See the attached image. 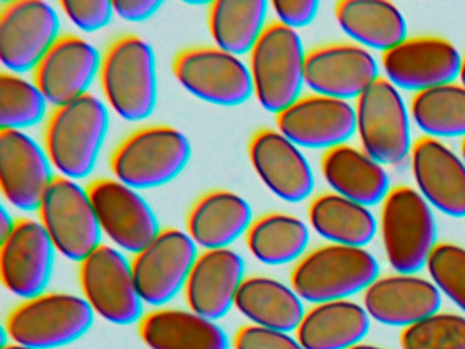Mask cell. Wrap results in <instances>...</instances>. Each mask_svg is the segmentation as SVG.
Returning a JSON list of instances; mask_svg holds the SVG:
<instances>
[{
    "label": "cell",
    "instance_id": "ab89813d",
    "mask_svg": "<svg viewBox=\"0 0 465 349\" xmlns=\"http://www.w3.org/2000/svg\"><path fill=\"white\" fill-rule=\"evenodd\" d=\"M271 7L276 14L277 22L290 29L298 30L312 24L320 3L317 0H273Z\"/></svg>",
    "mask_w": 465,
    "mask_h": 349
},
{
    "label": "cell",
    "instance_id": "484cf974",
    "mask_svg": "<svg viewBox=\"0 0 465 349\" xmlns=\"http://www.w3.org/2000/svg\"><path fill=\"white\" fill-rule=\"evenodd\" d=\"M321 171L334 194L366 207L382 204L391 190L385 166L348 144L326 150Z\"/></svg>",
    "mask_w": 465,
    "mask_h": 349
},
{
    "label": "cell",
    "instance_id": "4fadbf2b",
    "mask_svg": "<svg viewBox=\"0 0 465 349\" xmlns=\"http://www.w3.org/2000/svg\"><path fill=\"white\" fill-rule=\"evenodd\" d=\"M58 13L43 0H13L0 8V59L9 73H34L62 35Z\"/></svg>",
    "mask_w": 465,
    "mask_h": 349
},
{
    "label": "cell",
    "instance_id": "8fae6325",
    "mask_svg": "<svg viewBox=\"0 0 465 349\" xmlns=\"http://www.w3.org/2000/svg\"><path fill=\"white\" fill-rule=\"evenodd\" d=\"M173 73L187 92L213 105L238 106L254 95L249 65L217 46L182 49Z\"/></svg>",
    "mask_w": 465,
    "mask_h": 349
},
{
    "label": "cell",
    "instance_id": "8d00e7d4",
    "mask_svg": "<svg viewBox=\"0 0 465 349\" xmlns=\"http://www.w3.org/2000/svg\"><path fill=\"white\" fill-rule=\"evenodd\" d=\"M432 284L465 314V248L438 243L426 264Z\"/></svg>",
    "mask_w": 465,
    "mask_h": 349
},
{
    "label": "cell",
    "instance_id": "7c38bea8",
    "mask_svg": "<svg viewBox=\"0 0 465 349\" xmlns=\"http://www.w3.org/2000/svg\"><path fill=\"white\" fill-rule=\"evenodd\" d=\"M198 245L186 231L164 228L140 253L133 255L132 269L141 299L146 304H168L184 291Z\"/></svg>",
    "mask_w": 465,
    "mask_h": 349
},
{
    "label": "cell",
    "instance_id": "d590c367",
    "mask_svg": "<svg viewBox=\"0 0 465 349\" xmlns=\"http://www.w3.org/2000/svg\"><path fill=\"white\" fill-rule=\"evenodd\" d=\"M400 343L402 349H465V316L438 311L405 327Z\"/></svg>",
    "mask_w": 465,
    "mask_h": 349
},
{
    "label": "cell",
    "instance_id": "5bb4252c",
    "mask_svg": "<svg viewBox=\"0 0 465 349\" xmlns=\"http://www.w3.org/2000/svg\"><path fill=\"white\" fill-rule=\"evenodd\" d=\"M86 188L103 234L122 253L135 255L162 231L151 204L135 188L115 177L94 180Z\"/></svg>",
    "mask_w": 465,
    "mask_h": 349
},
{
    "label": "cell",
    "instance_id": "e575fe53",
    "mask_svg": "<svg viewBox=\"0 0 465 349\" xmlns=\"http://www.w3.org/2000/svg\"><path fill=\"white\" fill-rule=\"evenodd\" d=\"M48 101L34 81L5 71L0 76V125L7 130L36 125L47 114Z\"/></svg>",
    "mask_w": 465,
    "mask_h": 349
},
{
    "label": "cell",
    "instance_id": "277c9868",
    "mask_svg": "<svg viewBox=\"0 0 465 349\" xmlns=\"http://www.w3.org/2000/svg\"><path fill=\"white\" fill-rule=\"evenodd\" d=\"M380 273L377 259L366 248L326 244L304 254L291 273V286L303 302L350 300L364 292Z\"/></svg>",
    "mask_w": 465,
    "mask_h": 349
},
{
    "label": "cell",
    "instance_id": "ba28073f",
    "mask_svg": "<svg viewBox=\"0 0 465 349\" xmlns=\"http://www.w3.org/2000/svg\"><path fill=\"white\" fill-rule=\"evenodd\" d=\"M356 133L364 152L383 166L411 157V112L400 90L380 76L356 100Z\"/></svg>",
    "mask_w": 465,
    "mask_h": 349
},
{
    "label": "cell",
    "instance_id": "8992f818",
    "mask_svg": "<svg viewBox=\"0 0 465 349\" xmlns=\"http://www.w3.org/2000/svg\"><path fill=\"white\" fill-rule=\"evenodd\" d=\"M381 234L386 259L399 274L426 267L437 243L432 207L415 188L397 185L382 202Z\"/></svg>",
    "mask_w": 465,
    "mask_h": 349
},
{
    "label": "cell",
    "instance_id": "7a4b0ae2",
    "mask_svg": "<svg viewBox=\"0 0 465 349\" xmlns=\"http://www.w3.org/2000/svg\"><path fill=\"white\" fill-rule=\"evenodd\" d=\"M100 84L105 103L126 122L151 117L157 104V67L153 48L140 35L111 41L102 56Z\"/></svg>",
    "mask_w": 465,
    "mask_h": 349
},
{
    "label": "cell",
    "instance_id": "d6986e66",
    "mask_svg": "<svg viewBox=\"0 0 465 349\" xmlns=\"http://www.w3.org/2000/svg\"><path fill=\"white\" fill-rule=\"evenodd\" d=\"M55 176L45 147L24 131L2 128L0 187L13 207L23 212H37Z\"/></svg>",
    "mask_w": 465,
    "mask_h": 349
},
{
    "label": "cell",
    "instance_id": "ac0fdd59",
    "mask_svg": "<svg viewBox=\"0 0 465 349\" xmlns=\"http://www.w3.org/2000/svg\"><path fill=\"white\" fill-rule=\"evenodd\" d=\"M102 56L85 38L62 35L35 68L32 81L54 108L64 105L88 95Z\"/></svg>",
    "mask_w": 465,
    "mask_h": 349
},
{
    "label": "cell",
    "instance_id": "52a82bcc",
    "mask_svg": "<svg viewBox=\"0 0 465 349\" xmlns=\"http://www.w3.org/2000/svg\"><path fill=\"white\" fill-rule=\"evenodd\" d=\"M94 313L84 296L45 292L24 300L6 319L12 343L36 349H56L83 338L94 326Z\"/></svg>",
    "mask_w": 465,
    "mask_h": 349
},
{
    "label": "cell",
    "instance_id": "f6af8a7d",
    "mask_svg": "<svg viewBox=\"0 0 465 349\" xmlns=\"http://www.w3.org/2000/svg\"><path fill=\"white\" fill-rule=\"evenodd\" d=\"M351 349H383L380 346L369 345V344H358V345L352 346Z\"/></svg>",
    "mask_w": 465,
    "mask_h": 349
},
{
    "label": "cell",
    "instance_id": "9a60e30c",
    "mask_svg": "<svg viewBox=\"0 0 465 349\" xmlns=\"http://www.w3.org/2000/svg\"><path fill=\"white\" fill-rule=\"evenodd\" d=\"M381 63L385 78L394 87L416 95L460 78L462 56L446 38L418 35L382 54Z\"/></svg>",
    "mask_w": 465,
    "mask_h": 349
},
{
    "label": "cell",
    "instance_id": "83f0119b",
    "mask_svg": "<svg viewBox=\"0 0 465 349\" xmlns=\"http://www.w3.org/2000/svg\"><path fill=\"white\" fill-rule=\"evenodd\" d=\"M370 324L369 313L358 303H320L306 311L296 330V338L304 349H351L361 344Z\"/></svg>",
    "mask_w": 465,
    "mask_h": 349
},
{
    "label": "cell",
    "instance_id": "4316f807",
    "mask_svg": "<svg viewBox=\"0 0 465 349\" xmlns=\"http://www.w3.org/2000/svg\"><path fill=\"white\" fill-rule=\"evenodd\" d=\"M149 349H230L225 330L213 319L178 308H157L138 324Z\"/></svg>",
    "mask_w": 465,
    "mask_h": 349
},
{
    "label": "cell",
    "instance_id": "836d02e7",
    "mask_svg": "<svg viewBox=\"0 0 465 349\" xmlns=\"http://www.w3.org/2000/svg\"><path fill=\"white\" fill-rule=\"evenodd\" d=\"M411 117L430 138H465V86L440 85L413 95Z\"/></svg>",
    "mask_w": 465,
    "mask_h": 349
},
{
    "label": "cell",
    "instance_id": "bcb514c9",
    "mask_svg": "<svg viewBox=\"0 0 465 349\" xmlns=\"http://www.w3.org/2000/svg\"><path fill=\"white\" fill-rule=\"evenodd\" d=\"M461 158H462V160H464V163H465V138L462 139V142H461Z\"/></svg>",
    "mask_w": 465,
    "mask_h": 349
},
{
    "label": "cell",
    "instance_id": "5b68a950",
    "mask_svg": "<svg viewBox=\"0 0 465 349\" xmlns=\"http://www.w3.org/2000/svg\"><path fill=\"white\" fill-rule=\"evenodd\" d=\"M307 52L296 30L274 21L249 54L255 98L265 111L279 115L301 98Z\"/></svg>",
    "mask_w": 465,
    "mask_h": 349
},
{
    "label": "cell",
    "instance_id": "ffe728a7",
    "mask_svg": "<svg viewBox=\"0 0 465 349\" xmlns=\"http://www.w3.org/2000/svg\"><path fill=\"white\" fill-rule=\"evenodd\" d=\"M277 130L304 149L329 150L356 133L355 106L325 95H302L276 115Z\"/></svg>",
    "mask_w": 465,
    "mask_h": 349
},
{
    "label": "cell",
    "instance_id": "b9f144b4",
    "mask_svg": "<svg viewBox=\"0 0 465 349\" xmlns=\"http://www.w3.org/2000/svg\"><path fill=\"white\" fill-rule=\"evenodd\" d=\"M15 225V220H13L12 214L7 212L6 207H2V213H0V237L2 240L12 234Z\"/></svg>",
    "mask_w": 465,
    "mask_h": 349
},
{
    "label": "cell",
    "instance_id": "4dcf8cb0",
    "mask_svg": "<svg viewBox=\"0 0 465 349\" xmlns=\"http://www.w3.org/2000/svg\"><path fill=\"white\" fill-rule=\"evenodd\" d=\"M312 228L331 244L366 248L377 234V220L369 207L334 193L321 194L309 206Z\"/></svg>",
    "mask_w": 465,
    "mask_h": 349
},
{
    "label": "cell",
    "instance_id": "ee69618b",
    "mask_svg": "<svg viewBox=\"0 0 465 349\" xmlns=\"http://www.w3.org/2000/svg\"><path fill=\"white\" fill-rule=\"evenodd\" d=\"M460 84L465 86V56L462 57L461 71H460Z\"/></svg>",
    "mask_w": 465,
    "mask_h": 349
},
{
    "label": "cell",
    "instance_id": "74e56055",
    "mask_svg": "<svg viewBox=\"0 0 465 349\" xmlns=\"http://www.w3.org/2000/svg\"><path fill=\"white\" fill-rule=\"evenodd\" d=\"M64 15L84 32H97L111 24L115 10L108 0H62Z\"/></svg>",
    "mask_w": 465,
    "mask_h": 349
},
{
    "label": "cell",
    "instance_id": "1f68e13d",
    "mask_svg": "<svg viewBox=\"0 0 465 349\" xmlns=\"http://www.w3.org/2000/svg\"><path fill=\"white\" fill-rule=\"evenodd\" d=\"M271 3L266 0H216L209 5L208 26L217 48L249 55L265 32Z\"/></svg>",
    "mask_w": 465,
    "mask_h": 349
},
{
    "label": "cell",
    "instance_id": "d4e9b609",
    "mask_svg": "<svg viewBox=\"0 0 465 349\" xmlns=\"http://www.w3.org/2000/svg\"><path fill=\"white\" fill-rule=\"evenodd\" d=\"M249 202L230 190H213L195 201L186 217V232L203 250L230 248L246 236L252 223Z\"/></svg>",
    "mask_w": 465,
    "mask_h": 349
},
{
    "label": "cell",
    "instance_id": "6da1fadb",
    "mask_svg": "<svg viewBox=\"0 0 465 349\" xmlns=\"http://www.w3.org/2000/svg\"><path fill=\"white\" fill-rule=\"evenodd\" d=\"M108 127L107 105L91 93L54 108L43 135L53 168L69 179L88 177L99 160Z\"/></svg>",
    "mask_w": 465,
    "mask_h": 349
},
{
    "label": "cell",
    "instance_id": "30bf717a",
    "mask_svg": "<svg viewBox=\"0 0 465 349\" xmlns=\"http://www.w3.org/2000/svg\"><path fill=\"white\" fill-rule=\"evenodd\" d=\"M80 283L94 315L121 326L140 324L145 303L135 285L132 261L121 250L99 245L81 262Z\"/></svg>",
    "mask_w": 465,
    "mask_h": 349
},
{
    "label": "cell",
    "instance_id": "603a6c76",
    "mask_svg": "<svg viewBox=\"0 0 465 349\" xmlns=\"http://www.w3.org/2000/svg\"><path fill=\"white\" fill-rule=\"evenodd\" d=\"M244 273L243 256L232 248L203 250L184 286L190 310L213 321L224 318L235 307L236 296L246 278Z\"/></svg>",
    "mask_w": 465,
    "mask_h": 349
},
{
    "label": "cell",
    "instance_id": "60d3db41",
    "mask_svg": "<svg viewBox=\"0 0 465 349\" xmlns=\"http://www.w3.org/2000/svg\"><path fill=\"white\" fill-rule=\"evenodd\" d=\"M114 10L127 22H143L162 8V0H115Z\"/></svg>",
    "mask_w": 465,
    "mask_h": 349
},
{
    "label": "cell",
    "instance_id": "cb8c5ba5",
    "mask_svg": "<svg viewBox=\"0 0 465 349\" xmlns=\"http://www.w3.org/2000/svg\"><path fill=\"white\" fill-rule=\"evenodd\" d=\"M442 294L432 281L416 274L377 278L364 291L370 318L386 326L410 327L440 311Z\"/></svg>",
    "mask_w": 465,
    "mask_h": 349
},
{
    "label": "cell",
    "instance_id": "44dd1931",
    "mask_svg": "<svg viewBox=\"0 0 465 349\" xmlns=\"http://www.w3.org/2000/svg\"><path fill=\"white\" fill-rule=\"evenodd\" d=\"M249 157L261 182L277 198L298 204L312 195L315 180L309 160L277 128H261L252 134Z\"/></svg>",
    "mask_w": 465,
    "mask_h": 349
},
{
    "label": "cell",
    "instance_id": "e0dca14e",
    "mask_svg": "<svg viewBox=\"0 0 465 349\" xmlns=\"http://www.w3.org/2000/svg\"><path fill=\"white\" fill-rule=\"evenodd\" d=\"M378 78L377 60L358 44H329L307 52L304 84L314 95L350 103Z\"/></svg>",
    "mask_w": 465,
    "mask_h": 349
},
{
    "label": "cell",
    "instance_id": "d6a6232c",
    "mask_svg": "<svg viewBox=\"0 0 465 349\" xmlns=\"http://www.w3.org/2000/svg\"><path fill=\"white\" fill-rule=\"evenodd\" d=\"M244 237L247 248L257 261L269 266H282L304 255L310 229L296 215L268 213L252 221Z\"/></svg>",
    "mask_w": 465,
    "mask_h": 349
},
{
    "label": "cell",
    "instance_id": "7bdbcfd3",
    "mask_svg": "<svg viewBox=\"0 0 465 349\" xmlns=\"http://www.w3.org/2000/svg\"><path fill=\"white\" fill-rule=\"evenodd\" d=\"M2 349H36L31 348V346L21 345V344L10 343L7 345H4Z\"/></svg>",
    "mask_w": 465,
    "mask_h": 349
},
{
    "label": "cell",
    "instance_id": "7402d4cb",
    "mask_svg": "<svg viewBox=\"0 0 465 349\" xmlns=\"http://www.w3.org/2000/svg\"><path fill=\"white\" fill-rule=\"evenodd\" d=\"M411 166L418 191L430 206L453 218L465 217V163L440 139L413 142Z\"/></svg>",
    "mask_w": 465,
    "mask_h": 349
},
{
    "label": "cell",
    "instance_id": "f546056e",
    "mask_svg": "<svg viewBox=\"0 0 465 349\" xmlns=\"http://www.w3.org/2000/svg\"><path fill=\"white\" fill-rule=\"evenodd\" d=\"M334 15L342 32L366 49L385 54L408 38L404 15L385 0H341Z\"/></svg>",
    "mask_w": 465,
    "mask_h": 349
},
{
    "label": "cell",
    "instance_id": "f35d334b",
    "mask_svg": "<svg viewBox=\"0 0 465 349\" xmlns=\"http://www.w3.org/2000/svg\"><path fill=\"white\" fill-rule=\"evenodd\" d=\"M233 349H304L291 333L247 324L236 332Z\"/></svg>",
    "mask_w": 465,
    "mask_h": 349
},
{
    "label": "cell",
    "instance_id": "9c48e42d",
    "mask_svg": "<svg viewBox=\"0 0 465 349\" xmlns=\"http://www.w3.org/2000/svg\"><path fill=\"white\" fill-rule=\"evenodd\" d=\"M37 213L56 251L70 261L81 264L103 244L102 228L88 188L77 180L56 174Z\"/></svg>",
    "mask_w": 465,
    "mask_h": 349
},
{
    "label": "cell",
    "instance_id": "f1b7e54d",
    "mask_svg": "<svg viewBox=\"0 0 465 349\" xmlns=\"http://www.w3.org/2000/svg\"><path fill=\"white\" fill-rule=\"evenodd\" d=\"M235 308L250 324L285 333L296 332L306 314L292 286L265 275L244 278Z\"/></svg>",
    "mask_w": 465,
    "mask_h": 349
},
{
    "label": "cell",
    "instance_id": "2e32d148",
    "mask_svg": "<svg viewBox=\"0 0 465 349\" xmlns=\"http://www.w3.org/2000/svg\"><path fill=\"white\" fill-rule=\"evenodd\" d=\"M56 253L40 221L17 218L12 234L2 240L0 275L5 288L24 300L45 294Z\"/></svg>",
    "mask_w": 465,
    "mask_h": 349
},
{
    "label": "cell",
    "instance_id": "3957f363",
    "mask_svg": "<svg viewBox=\"0 0 465 349\" xmlns=\"http://www.w3.org/2000/svg\"><path fill=\"white\" fill-rule=\"evenodd\" d=\"M192 144L178 128L146 125L127 135L114 149L110 168L119 182L135 190L162 187L189 165Z\"/></svg>",
    "mask_w": 465,
    "mask_h": 349
}]
</instances>
